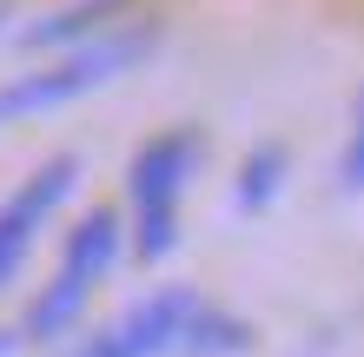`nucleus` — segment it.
Here are the masks:
<instances>
[{"label": "nucleus", "mask_w": 364, "mask_h": 357, "mask_svg": "<svg viewBox=\"0 0 364 357\" xmlns=\"http://www.w3.org/2000/svg\"><path fill=\"white\" fill-rule=\"evenodd\" d=\"M119 238H126L119 212L113 205H93V212L67 232V245H60L53 278L33 291L27 318H20V338H33V344H60L67 338V331L80 324V311H87V298L106 285V271L119 265Z\"/></svg>", "instance_id": "nucleus-3"}, {"label": "nucleus", "mask_w": 364, "mask_h": 357, "mask_svg": "<svg viewBox=\"0 0 364 357\" xmlns=\"http://www.w3.org/2000/svg\"><path fill=\"white\" fill-rule=\"evenodd\" d=\"M0 27H7V0H0Z\"/></svg>", "instance_id": "nucleus-11"}, {"label": "nucleus", "mask_w": 364, "mask_h": 357, "mask_svg": "<svg viewBox=\"0 0 364 357\" xmlns=\"http://www.w3.org/2000/svg\"><path fill=\"white\" fill-rule=\"evenodd\" d=\"M119 13H126V0H73V7L33 20V27L20 33V53H73V47H87V40H100V33H113Z\"/></svg>", "instance_id": "nucleus-6"}, {"label": "nucleus", "mask_w": 364, "mask_h": 357, "mask_svg": "<svg viewBox=\"0 0 364 357\" xmlns=\"http://www.w3.org/2000/svg\"><path fill=\"white\" fill-rule=\"evenodd\" d=\"M153 47H159V27H113V33L87 40V47H73V53L47 60V67H33V73L0 79V126H14V119H40V113H60V106H73V99H87V93H100V87H113V79H119V73H133Z\"/></svg>", "instance_id": "nucleus-1"}, {"label": "nucleus", "mask_w": 364, "mask_h": 357, "mask_svg": "<svg viewBox=\"0 0 364 357\" xmlns=\"http://www.w3.org/2000/svg\"><path fill=\"white\" fill-rule=\"evenodd\" d=\"M338 185H345V192H364V93H358V126H351V145L338 153Z\"/></svg>", "instance_id": "nucleus-9"}, {"label": "nucleus", "mask_w": 364, "mask_h": 357, "mask_svg": "<svg viewBox=\"0 0 364 357\" xmlns=\"http://www.w3.org/2000/svg\"><path fill=\"white\" fill-rule=\"evenodd\" d=\"M199 126H166L133 153L126 165V205H133V251L139 265H159L166 251L179 245V205L186 185L199 172Z\"/></svg>", "instance_id": "nucleus-2"}, {"label": "nucleus", "mask_w": 364, "mask_h": 357, "mask_svg": "<svg viewBox=\"0 0 364 357\" xmlns=\"http://www.w3.org/2000/svg\"><path fill=\"white\" fill-rule=\"evenodd\" d=\"M252 344H259V331H252L239 311H225V304H212V298H199V311L186 318V331H179V351L173 357H245Z\"/></svg>", "instance_id": "nucleus-7"}, {"label": "nucleus", "mask_w": 364, "mask_h": 357, "mask_svg": "<svg viewBox=\"0 0 364 357\" xmlns=\"http://www.w3.org/2000/svg\"><path fill=\"white\" fill-rule=\"evenodd\" d=\"M73 185H80V159L73 153H53V159H40L33 172L0 199V291L20 278V265L33 258V238L47 232V219L67 205Z\"/></svg>", "instance_id": "nucleus-5"}, {"label": "nucleus", "mask_w": 364, "mask_h": 357, "mask_svg": "<svg viewBox=\"0 0 364 357\" xmlns=\"http://www.w3.org/2000/svg\"><path fill=\"white\" fill-rule=\"evenodd\" d=\"M192 311H199V291L192 285H159L139 304H126L113 324H100L80 344H67V357H173Z\"/></svg>", "instance_id": "nucleus-4"}, {"label": "nucleus", "mask_w": 364, "mask_h": 357, "mask_svg": "<svg viewBox=\"0 0 364 357\" xmlns=\"http://www.w3.org/2000/svg\"><path fill=\"white\" fill-rule=\"evenodd\" d=\"M291 172V153H285V139H259L252 153L239 159V212H265V205L278 199V185H285Z\"/></svg>", "instance_id": "nucleus-8"}, {"label": "nucleus", "mask_w": 364, "mask_h": 357, "mask_svg": "<svg viewBox=\"0 0 364 357\" xmlns=\"http://www.w3.org/2000/svg\"><path fill=\"white\" fill-rule=\"evenodd\" d=\"M20 351V331H0V357H14Z\"/></svg>", "instance_id": "nucleus-10"}]
</instances>
